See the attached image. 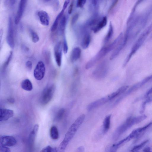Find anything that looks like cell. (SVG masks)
Wrapping results in <instances>:
<instances>
[{
  "instance_id": "6da1fadb",
  "label": "cell",
  "mask_w": 152,
  "mask_h": 152,
  "mask_svg": "<svg viewBox=\"0 0 152 152\" xmlns=\"http://www.w3.org/2000/svg\"><path fill=\"white\" fill-rule=\"evenodd\" d=\"M85 117L84 114L81 115L71 125L66 133L64 139L57 148L58 151H64L69 141L72 138L82 124L84 120Z\"/></svg>"
},
{
  "instance_id": "7a4b0ae2",
  "label": "cell",
  "mask_w": 152,
  "mask_h": 152,
  "mask_svg": "<svg viewBox=\"0 0 152 152\" xmlns=\"http://www.w3.org/2000/svg\"><path fill=\"white\" fill-rule=\"evenodd\" d=\"M152 31V22L140 35L134 44L130 52L127 56L123 65L125 66L129 62L132 56L137 51L146 39L149 34Z\"/></svg>"
},
{
  "instance_id": "3957f363",
  "label": "cell",
  "mask_w": 152,
  "mask_h": 152,
  "mask_svg": "<svg viewBox=\"0 0 152 152\" xmlns=\"http://www.w3.org/2000/svg\"><path fill=\"white\" fill-rule=\"evenodd\" d=\"M55 90V86L52 85L45 88L40 96V102L43 105L47 104L51 100Z\"/></svg>"
},
{
  "instance_id": "277c9868",
  "label": "cell",
  "mask_w": 152,
  "mask_h": 152,
  "mask_svg": "<svg viewBox=\"0 0 152 152\" xmlns=\"http://www.w3.org/2000/svg\"><path fill=\"white\" fill-rule=\"evenodd\" d=\"M109 52L107 46L102 48L94 56L87 62L85 66L86 69H88L92 67Z\"/></svg>"
},
{
  "instance_id": "5b68a950",
  "label": "cell",
  "mask_w": 152,
  "mask_h": 152,
  "mask_svg": "<svg viewBox=\"0 0 152 152\" xmlns=\"http://www.w3.org/2000/svg\"><path fill=\"white\" fill-rule=\"evenodd\" d=\"M108 65L106 61L101 63L93 72L94 76L98 79H101L104 77L107 72Z\"/></svg>"
},
{
  "instance_id": "8992f818",
  "label": "cell",
  "mask_w": 152,
  "mask_h": 152,
  "mask_svg": "<svg viewBox=\"0 0 152 152\" xmlns=\"http://www.w3.org/2000/svg\"><path fill=\"white\" fill-rule=\"evenodd\" d=\"M45 71V64L42 61H39L36 65L34 70V75L37 80H41L44 77Z\"/></svg>"
},
{
  "instance_id": "52a82bcc",
  "label": "cell",
  "mask_w": 152,
  "mask_h": 152,
  "mask_svg": "<svg viewBox=\"0 0 152 152\" xmlns=\"http://www.w3.org/2000/svg\"><path fill=\"white\" fill-rule=\"evenodd\" d=\"M7 41L10 47L12 48H13L15 45L14 30L12 19L10 17L9 19Z\"/></svg>"
},
{
  "instance_id": "ba28073f",
  "label": "cell",
  "mask_w": 152,
  "mask_h": 152,
  "mask_svg": "<svg viewBox=\"0 0 152 152\" xmlns=\"http://www.w3.org/2000/svg\"><path fill=\"white\" fill-rule=\"evenodd\" d=\"M28 0H20L15 18V23L18 24L20 21L24 12Z\"/></svg>"
},
{
  "instance_id": "9c48e42d",
  "label": "cell",
  "mask_w": 152,
  "mask_h": 152,
  "mask_svg": "<svg viewBox=\"0 0 152 152\" xmlns=\"http://www.w3.org/2000/svg\"><path fill=\"white\" fill-rule=\"evenodd\" d=\"M110 100L108 95L102 97L90 104L87 107V110L88 111H90L104 104Z\"/></svg>"
},
{
  "instance_id": "30bf717a",
  "label": "cell",
  "mask_w": 152,
  "mask_h": 152,
  "mask_svg": "<svg viewBox=\"0 0 152 152\" xmlns=\"http://www.w3.org/2000/svg\"><path fill=\"white\" fill-rule=\"evenodd\" d=\"M16 139L14 137L8 135L1 136L0 144L7 147H11L15 145L16 143Z\"/></svg>"
},
{
  "instance_id": "8fae6325",
  "label": "cell",
  "mask_w": 152,
  "mask_h": 152,
  "mask_svg": "<svg viewBox=\"0 0 152 152\" xmlns=\"http://www.w3.org/2000/svg\"><path fill=\"white\" fill-rule=\"evenodd\" d=\"M62 45L61 42H58L55 45L54 49V55L56 62L58 66H60L62 62Z\"/></svg>"
},
{
  "instance_id": "7c38bea8",
  "label": "cell",
  "mask_w": 152,
  "mask_h": 152,
  "mask_svg": "<svg viewBox=\"0 0 152 152\" xmlns=\"http://www.w3.org/2000/svg\"><path fill=\"white\" fill-rule=\"evenodd\" d=\"M152 125V122H150L143 127L134 130L128 136L129 139L130 140L134 138L138 137L141 133L144 132Z\"/></svg>"
},
{
  "instance_id": "4fadbf2b",
  "label": "cell",
  "mask_w": 152,
  "mask_h": 152,
  "mask_svg": "<svg viewBox=\"0 0 152 152\" xmlns=\"http://www.w3.org/2000/svg\"><path fill=\"white\" fill-rule=\"evenodd\" d=\"M0 114V121H5L13 116L14 112L10 109L1 108Z\"/></svg>"
},
{
  "instance_id": "5bb4252c",
  "label": "cell",
  "mask_w": 152,
  "mask_h": 152,
  "mask_svg": "<svg viewBox=\"0 0 152 152\" xmlns=\"http://www.w3.org/2000/svg\"><path fill=\"white\" fill-rule=\"evenodd\" d=\"M38 16L41 23L45 26L49 24L50 18L47 13L45 11L41 10L38 12Z\"/></svg>"
},
{
  "instance_id": "9a60e30c",
  "label": "cell",
  "mask_w": 152,
  "mask_h": 152,
  "mask_svg": "<svg viewBox=\"0 0 152 152\" xmlns=\"http://www.w3.org/2000/svg\"><path fill=\"white\" fill-rule=\"evenodd\" d=\"M107 19L106 16H104L99 20L96 25L91 29L95 33H96L104 27L107 24Z\"/></svg>"
},
{
  "instance_id": "2e32d148",
  "label": "cell",
  "mask_w": 152,
  "mask_h": 152,
  "mask_svg": "<svg viewBox=\"0 0 152 152\" xmlns=\"http://www.w3.org/2000/svg\"><path fill=\"white\" fill-rule=\"evenodd\" d=\"M127 40L124 37L122 42L114 49L111 55L110 59L111 60L115 58L119 54L121 51L125 46L126 44Z\"/></svg>"
},
{
  "instance_id": "e0dca14e",
  "label": "cell",
  "mask_w": 152,
  "mask_h": 152,
  "mask_svg": "<svg viewBox=\"0 0 152 152\" xmlns=\"http://www.w3.org/2000/svg\"><path fill=\"white\" fill-rule=\"evenodd\" d=\"M124 35L122 33H121L114 41L107 47L109 52L117 47L123 41Z\"/></svg>"
},
{
  "instance_id": "ac0fdd59",
  "label": "cell",
  "mask_w": 152,
  "mask_h": 152,
  "mask_svg": "<svg viewBox=\"0 0 152 152\" xmlns=\"http://www.w3.org/2000/svg\"><path fill=\"white\" fill-rule=\"evenodd\" d=\"M38 124H35L28 138V142L30 145H33L36 135L39 129Z\"/></svg>"
},
{
  "instance_id": "d6986e66",
  "label": "cell",
  "mask_w": 152,
  "mask_h": 152,
  "mask_svg": "<svg viewBox=\"0 0 152 152\" xmlns=\"http://www.w3.org/2000/svg\"><path fill=\"white\" fill-rule=\"evenodd\" d=\"M129 88V86H123L116 91L108 95L110 100L124 93Z\"/></svg>"
},
{
  "instance_id": "ffe728a7",
  "label": "cell",
  "mask_w": 152,
  "mask_h": 152,
  "mask_svg": "<svg viewBox=\"0 0 152 152\" xmlns=\"http://www.w3.org/2000/svg\"><path fill=\"white\" fill-rule=\"evenodd\" d=\"M83 34L81 45L82 48L85 49L88 47L89 45L91 40V37L88 31L85 32Z\"/></svg>"
},
{
  "instance_id": "44dd1931",
  "label": "cell",
  "mask_w": 152,
  "mask_h": 152,
  "mask_svg": "<svg viewBox=\"0 0 152 152\" xmlns=\"http://www.w3.org/2000/svg\"><path fill=\"white\" fill-rule=\"evenodd\" d=\"M81 53V50L79 47H77L73 48L70 56L71 61L73 62L77 60L80 58Z\"/></svg>"
},
{
  "instance_id": "7402d4cb",
  "label": "cell",
  "mask_w": 152,
  "mask_h": 152,
  "mask_svg": "<svg viewBox=\"0 0 152 152\" xmlns=\"http://www.w3.org/2000/svg\"><path fill=\"white\" fill-rule=\"evenodd\" d=\"M64 11V10L62 9L61 12L57 16L50 28V30L52 32L54 31L57 29L59 21L63 16Z\"/></svg>"
},
{
  "instance_id": "603a6c76",
  "label": "cell",
  "mask_w": 152,
  "mask_h": 152,
  "mask_svg": "<svg viewBox=\"0 0 152 152\" xmlns=\"http://www.w3.org/2000/svg\"><path fill=\"white\" fill-rule=\"evenodd\" d=\"M21 86L22 89L26 91H30L33 89L32 83L28 79L23 80L21 83Z\"/></svg>"
},
{
  "instance_id": "cb8c5ba5",
  "label": "cell",
  "mask_w": 152,
  "mask_h": 152,
  "mask_svg": "<svg viewBox=\"0 0 152 152\" xmlns=\"http://www.w3.org/2000/svg\"><path fill=\"white\" fill-rule=\"evenodd\" d=\"M111 115H109L105 118L103 123V132L104 133H106L108 131L110 123Z\"/></svg>"
},
{
  "instance_id": "d4e9b609",
  "label": "cell",
  "mask_w": 152,
  "mask_h": 152,
  "mask_svg": "<svg viewBox=\"0 0 152 152\" xmlns=\"http://www.w3.org/2000/svg\"><path fill=\"white\" fill-rule=\"evenodd\" d=\"M50 134L51 138L53 140H57L59 137V133L58 129L55 126H52L51 127Z\"/></svg>"
},
{
  "instance_id": "484cf974",
  "label": "cell",
  "mask_w": 152,
  "mask_h": 152,
  "mask_svg": "<svg viewBox=\"0 0 152 152\" xmlns=\"http://www.w3.org/2000/svg\"><path fill=\"white\" fill-rule=\"evenodd\" d=\"M113 34V28L111 22H110L108 32L105 37L104 42L105 43L108 42L111 38Z\"/></svg>"
},
{
  "instance_id": "4316f807",
  "label": "cell",
  "mask_w": 152,
  "mask_h": 152,
  "mask_svg": "<svg viewBox=\"0 0 152 152\" xmlns=\"http://www.w3.org/2000/svg\"><path fill=\"white\" fill-rule=\"evenodd\" d=\"M66 22V18L65 15H63L61 19L59 25V31L61 34L64 33Z\"/></svg>"
},
{
  "instance_id": "83f0119b",
  "label": "cell",
  "mask_w": 152,
  "mask_h": 152,
  "mask_svg": "<svg viewBox=\"0 0 152 152\" xmlns=\"http://www.w3.org/2000/svg\"><path fill=\"white\" fill-rule=\"evenodd\" d=\"M12 51H11L2 66V71L3 72H4V71H5L7 67L9 64V63L10 62L11 59L12 57Z\"/></svg>"
},
{
  "instance_id": "f1b7e54d",
  "label": "cell",
  "mask_w": 152,
  "mask_h": 152,
  "mask_svg": "<svg viewBox=\"0 0 152 152\" xmlns=\"http://www.w3.org/2000/svg\"><path fill=\"white\" fill-rule=\"evenodd\" d=\"M65 113V110L64 108L60 109L56 115L55 117V120L59 121L61 120L63 118Z\"/></svg>"
},
{
  "instance_id": "f546056e",
  "label": "cell",
  "mask_w": 152,
  "mask_h": 152,
  "mask_svg": "<svg viewBox=\"0 0 152 152\" xmlns=\"http://www.w3.org/2000/svg\"><path fill=\"white\" fill-rule=\"evenodd\" d=\"M149 141L147 140L143 141L140 144L134 146L132 149L131 151H137L143 147Z\"/></svg>"
},
{
  "instance_id": "4dcf8cb0",
  "label": "cell",
  "mask_w": 152,
  "mask_h": 152,
  "mask_svg": "<svg viewBox=\"0 0 152 152\" xmlns=\"http://www.w3.org/2000/svg\"><path fill=\"white\" fill-rule=\"evenodd\" d=\"M58 151V148L56 147L52 148L48 145L43 148L40 152H56Z\"/></svg>"
},
{
  "instance_id": "1f68e13d",
  "label": "cell",
  "mask_w": 152,
  "mask_h": 152,
  "mask_svg": "<svg viewBox=\"0 0 152 152\" xmlns=\"http://www.w3.org/2000/svg\"><path fill=\"white\" fill-rule=\"evenodd\" d=\"M30 33L32 41L34 43L37 42L39 40V37L37 34L33 30H31Z\"/></svg>"
},
{
  "instance_id": "d6a6232c",
  "label": "cell",
  "mask_w": 152,
  "mask_h": 152,
  "mask_svg": "<svg viewBox=\"0 0 152 152\" xmlns=\"http://www.w3.org/2000/svg\"><path fill=\"white\" fill-rule=\"evenodd\" d=\"M63 50L64 53L65 54L66 53L68 50V46L66 38L65 37H64V38Z\"/></svg>"
},
{
  "instance_id": "836d02e7",
  "label": "cell",
  "mask_w": 152,
  "mask_h": 152,
  "mask_svg": "<svg viewBox=\"0 0 152 152\" xmlns=\"http://www.w3.org/2000/svg\"><path fill=\"white\" fill-rule=\"evenodd\" d=\"M144 0H138L136 2V3L135 4L130 14V16H133L134 15V13L135 11L136 10V8L137 7V6L138 5L140 4L142 1H143Z\"/></svg>"
},
{
  "instance_id": "e575fe53",
  "label": "cell",
  "mask_w": 152,
  "mask_h": 152,
  "mask_svg": "<svg viewBox=\"0 0 152 152\" xmlns=\"http://www.w3.org/2000/svg\"><path fill=\"white\" fill-rule=\"evenodd\" d=\"M86 0H77V7H82L85 4Z\"/></svg>"
},
{
  "instance_id": "d590c367",
  "label": "cell",
  "mask_w": 152,
  "mask_h": 152,
  "mask_svg": "<svg viewBox=\"0 0 152 152\" xmlns=\"http://www.w3.org/2000/svg\"><path fill=\"white\" fill-rule=\"evenodd\" d=\"M0 151L4 152H10V149L7 146L0 144Z\"/></svg>"
},
{
  "instance_id": "8d00e7d4",
  "label": "cell",
  "mask_w": 152,
  "mask_h": 152,
  "mask_svg": "<svg viewBox=\"0 0 152 152\" xmlns=\"http://www.w3.org/2000/svg\"><path fill=\"white\" fill-rule=\"evenodd\" d=\"M26 67L28 69L31 70L32 69V64L31 61H27L26 63Z\"/></svg>"
},
{
  "instance_id": "74e56055",
  "label": "cell",
  "mask_w": 152,
  "mask_h": 152,
  "mask_svg": "<svg viewBox=\"0 0 152 152\" xmlns=\"http://www.w3.org/2000/svg\"><path fill=\"white\" fill-rule=\"evenodd\" d=\"M78 16L79 15L77 14L73 16L71 21L72 24H74L76 22L78 18Z\"/></svg>"
},
{
  "instance_id": "f35d334b",
  "label": "cell",
  "mask_w": 152,
  "mask_h": 152,
  "mask_svg": "<svg viewBox=\"0 0 152 152\" xmlns=\"http://www.w3.org/2000/svg\"><path fill=\"white\" fill-rule=\"evenodd\" d=\"M69 2L70 0H65L62 9L65 10L66 8L68 5L69 4Z\"/></svg>"
},
{
  "instance_id": "ab89813d",
  "label": "cell",
  "mask_w": 152,
  "mask_h": 152,
  "mask_svg": "<svg viewBox=\"0 0 152 152\" xmlns=\"http://www.w3.org/2000/svg\"><path fill=\"white\" fill-rule=\"evenodd\" d=\"M74 3L73 1H72L71 3L68 10V13L69 14H71L72 12L73 6Z\"/></svg>"
},
{
  "instance_id": "60d3db41",
  "label": "cell",
  "mask_w": 152,
  "mask_h": 152,
  "mask_svg": "<svg viewBox=\"0 0 152 152\" xmlns=\"http://www.w3.org/2000/svg\"><path fill=\"white\" fill-rule=\"evenodd\" d=\"M152 102V95L148 98L143 103L146 105L147 103Z\"/></svg>"
},
{
  "instance_id": "b9f144b4",
  "label": "cell",
  "mask_w": 152,
  "mask_h": 152,
  "mask_svg": "<svg viewBox=\"0 0 152 152\" xmlns=\"http://www.w3.org/2000/svg\"><path fill=\"white\" fill-rule=\"evenodd\" d=\"M7 101L8 102L11 104L14 103L15 102L14 99L12 98H10L8 99H7Z\"/></svg>"
},
{
  "instance_id": "7bdbcfd3",
  "label": "cell",
  "mask_w": 152,
  "mask_h": 152,
  "mask_svg": "<svg viewBox=\"0 0 152 152\" xmlns=\"http://www.w3.org/2000/svg\"><path fill=\"white\" fill-rule=\"evenodd\" d=\"M152 94V87L151 88L146 92V96H148Z\"/></svg>"
},
{
  "instance_id": "ee69618b",
  "label": "cell",
  "mask_w": 152,
  "mask_h": 152,
  "mask_svg": "<svg viewBox=\"0 0 152 152\" xmlns=\"http://www.w3.org/2000/svg\"><path fill=\"white\" fill-rule=\"evenodd\" d=\"M151 149L150 147H147L145 148L144 149H143V151H145V152H147V151H151Z\"/></svg>"
},
{
  "instance_id": "f6af8a7d",
  "label": "cell",
  "mask_w": 152,
  "mask_h": 152,
  "mask_svg": "<svg viewBox=\"0 0 152 152\" xmlns=\"http://www.w3.org/2000/svg\"><path fill=\"white\" fill-rule=\"evenodd\" d=\"M10 4L11 5H13L15 3L16 0H9Z\"/></svg>"
},
{
  "instance_id": "bcb514c9",
  "label": "cell",
  "mask_w": 152,
  "mask_h": 152,
  "mask_svg": "<svg viewBox=\"0 0 152 152\" xmlns=\"http://www.w3.org/2000/svg\"><path fill=\"white\" fill-rule=\"evenodd\" d=\"M84 150V148L82 147H80L78 149V150H79V151H80V150H81V151H82V150Z\"/></svg>"
},
{
  "instance_id": "7dc6e473",
  "label": "cell",
  "mask_w": 152,
  "mask_h": 152,
  "mask_svg": "<svg viewBox=\"0 0 152 152\" xmlns=\"http://www.w3.org/2000/svg\"><path fill=\"white\" fill-rule=\"evenodd\" d=\"M51 0H43V1L45 2H48Z\"/></svg>"
},
{
  "instance_id": "c3c4849f",
  "label": "cell",
  "mask_w": 152,
  "mask_h": 152,
  "mask_svg": "<svg viewBox=\"0 0 152 152\" xmlns=\"http://www.w3.org/2000/svg\"><path fill=\"white\" fill-rule=\"evenodd\" d=\"M99 2L101 0H97Z\"/></svg>"
},
{
  "instance_id": "681fc988",
  "label": "cell",
  "mask_w": 152,
  "mask_h": 152,
  "mask_svg": "<svg viewBox=\"0 0 152 152\" xmlns=\"http://www.w3.org/2000/svg\"><path fill=\"white\" fill-rule=\"evenodd\" d=\"M130 36H131V35H130Z\"/></svg>"
}]
</instances>
